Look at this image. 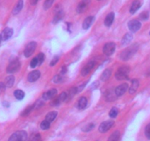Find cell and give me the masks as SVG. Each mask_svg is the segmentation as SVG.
<instances>
[{
	"label": "cell",
	"mask_w": 150,
	"mask_h": 141,
	"mask_svg": "<svg viewBox=\"0 0 150 141\" xmlns=\"http://www.w3.org/2000/svg\"><path fill=\"white\" fill-rule=\"evenodd\" d=\"M138 49V44H134L131 45L130 47H127L125 49L121 52L120 55H119V58L120 60H123V61H127L129 60L132 56L137 52Z\"/></svg>",
	"instance_id": "obj_1"
},
{
	"label": "cell",
	"mask_w": 150,
	"mask_h": 141,
	"mask_svg": "<svg viewBox=\"0 0 150 141\" xmlns=\"http://www.w3.org/2000/svg\"><path fill=\"white\" fill-rule=\"evenodd\" d=\"M130 68L129 66H123L119 68L116 73L115 74V77L119 81H123L129 79V73Z\"/></svg>",
	"instance_id": "obj_2"
},
{
	"label": "cell",
	"mask_w": 150,
	"mask_h": 141,
	"mask_svg": "<svg viewBox=\"0 0 150 141\" xmlns=\"http://www.w3.org/2000/svg\"><path fill=\"white\" fill-rule=\"evenodd\" d=\"M21 68V63L18 58H15L13 60H11L7 68V72L8 74H14V73L18 71Z\"/></svg>",
	"instance_id": "obj_3"
},
{
	"label": "cell",
	"mask_w": 150,
	"mask_h": 141,
	"mask_svg": "<svg viewBox=\"0 0 150 141\" xmlns=\"http://www.w3.org/2000/svg\"><path fill=\"white\" fill-rule=\"evenodd\" d=\"M27 133L25 131H17L12 134L8 141H27Z\"/></svg>",
	"instance_id": "obj_4"
},
{
	"label": "cell",
	"mask_w": 150,
	"mask_h": 141,
	"mask_svg": "<svg viewBox=\"0 0 150 141\" xmlns=\"http://www.w3.org/2000/svg\"><path fill=\"white\" fill-rule=\"evenodd\" d=\"M36 47H37V44L35 41H31L26 46L24 51V54L26 57H31L33 54L34 51H35Z\"/></svg>",
	"instance_id": "obj_5"
},
{
	"label": "cell",
	"mask_w": 150,
	"mask_h": 141,
	"mask_svg": "<svg viewBox=\"0 0 150 141\" xmlns=\"http://www.w3.org/2000/svg\"><path fill=\"white\" fill-rule=\"evenodd\" d=\"M116 44L113 42L107 43L105 46L103 47V51L104 54L107 56H110L114 53L115 50H116Z\"/></svg>",
	"instance_id": "obj_6"
},
{
	"label": "cell",
	"mask_w": 150,
	"mask_h": 141,
	"mask_svg": "<svg viewBox=\"0 0 150 141\" xmlns=\"http://www.w3.org/2000/svg\"><path fill=\"white\" fill-rule=\"evenodd\" d=\"M63 17H64V12H63V10L57 5V7L55 8V10H54V16L52 20V23L54 24H57V23L60 22V21L63 19Z\"/></svg>",
	"instance_id": "obj_7"
},
{
	"label": "cell",
	"mask_w": 150,
	"mask_h": 141,
	"mask_svg": "<svg viewBox=\"0 0 150 141\" xmlns=\"http://www.w3.org/2000/svg\"><path fill=\"white\" fill-rule=\"evenodd\" d=\"M114 125V121H106L102 122L99 127V131L101 133H105L108 131H109L112 126Z\"/></svg>",
	"instance_id": "obj_8"
},
{
	"label": "cell",
	"mask_w": 150,
	"mask_h": 141,
	"mask_svg": "<svg viewBox=\"0 0 150 141\" xmlns=\"http://www.w3.org/2000/svg\"><path fill=\"white\" fill-rule=\"evenodd\" d=\"M90 3L91 0H82L81 2L78 4V5L77 7V9H76L77 13H83L88 9V8L90 5Z\"/></svg>",
	"instance_id": "obj_9"
},
{
	"label": "cell",
	"mask_w": 150,
	"mask_h": 141,
	"mask_svg": "<svg viewBox=\"0 0 150 141\" xmlns=\"http://www.w3.org/2000/svg\"><path fill=\"white\" fill-rule=\"evenodd\" d=\"M141 24L138 20L133 19L128 22V28L132 32H136L141 29Z\"/></svg>",
	"instance_id": "obj_10"
},
{
	"label": "cell",
	"mask_w": 150,
	"mask_h": 141,
	"mask_svg": "<svg viewBox=\"0 0 150 141\" xmlns=\"http://www.w3.org/2000/svg\"><path fill=\"white\" fill-rule=\"evenodd\" d=\"M95 65H96V62L94 60H91V61H89L81 70V75L83 77L87 76L91 72V70L93 68Z\"/></svg>",
	"instance_id": "obj_11"
},
{
	"label": "cell",
	"mask_w": 150,
	"mask_h": 141,
	"mask_svg": "<svg viewBox=\"0 0 150 141\" xmlns=\"http://www.w3.org/2000/svg\"><path fill=\"white\" fill-rule=\"evenodd\" d=\"M128 88H129L128 84H127V83H122V84L119 85L118 87H116V89H115V93L117 96V97L118 96H122L126 93Z\"/></svg>",
	"instance_id": "obj_12"
},
{
	"label": "cell",
	"mask_w": 150,
	"mask_h": 141,
	"mask_svg": "<svg viewBox=\"0 0 150 141\" xmlns=\"http://www.w3.org/2000/svg\"><path fill=\"white\" fill-rule=\"evenodd\" d=\"M40 77H41V72L38 70H35L28 74L27 80L30 82H34L37 81L40 78Z\"/></svg>",
	"instance_id": "obj_13"
},
{
	"label": "cell",
	"mask_w": 150,
	"mask_h": 141,
	"mask_svg": "<svg viewBox=\"0 0 150 141\" xmlns=\"http://www.w3.org/2000/svg\"><path fill=\"white\" fill-rule=\"evenodd\" d=\"M57 90H56V89L52 88L51 89V90L47 91L46 93H44V94H43L42 99L46 101L50 100V99H53V98L57 95Z\"/></svg>",
	"instance_id": "obj_14"
},
{
	"label": "cell",
	"mask_w": 150,
	"mask_h": 141,
	"mask_svg": "<svg viewBox=\"0 0 150 141\" xmlns=\"http://www.w3.org/2000/svg\"><path fill=\"white\" fill-rule=\"evenodd\" d=\"M13 34V29L9 28V27H6L5 30L2 31V38L3 41H7V40L10 39L12 37Z\"/></svg>",
	"instance_id": "obj_15"
},
{
	"label": "cell",
	"mask_w": 150,
	"mask_h": 141,
	"mask_svg": "<svg viewBox=\"0 0 150 141\" xmlns=\"http://www.w3.org/2000/svg\"><path fill=\"white\" fill-rule=\"evenodd\" d=\"M114 18H115V14L114 13H108V15H107V16L105 17V21H104V24H105V25L106 26V27H110L111 25H112V22H113V21H114Z\"/></svg>",
	"instance_id": "obj_16"
},
{
	"label": "cell",
	"mask_w": 150,
	"mask_h": 141,
	"mask_svg": "<svg viewBox=\"0 0 150 141\" xmlns=\"http://www.w3.org/2000/svg\"><path fill=\"white\" fill-rule=\"evenodd\" d=\"M94 21V17L93 16H88L83 21V28L84 30H88L91 27Z\"/></svg>",
	"instance_id": "obj_17"
},
{
	"label": "cell",
	"mask_w": 150,
	"mask_h": 141,
	"mask_svg": "<svg viewBox=\"0 0 150 141\" xmlns=\"http://www.w3.org/2000/svg\"><path fill=\"white\" fill-rule=\"evenodd\" d=\"M105 98H106L107 101L108 102H112V101L116 100L117 96L115 93V90H108L105 92Z\"/></svg>",
	"instance_id": "obj_18"
},
{
	"label": "cell",
	"mask_w": 150,
	"mask_h": 141,
	"mask_svg": "<svg viewBox=\"0 0 150 141\" xmlns=\"http://www.w3.org/2000/svg\"><path fill=\"white\" fill-rule=\"evenodd\" d=\"M23 6H24V1L23 0H18V2H17L16 5H15L14 8L13 9L12 13L13 15H17V14L19 13L21 10H22Z\"/></svg>",
	"instance_id": "obj_19"
},
{
	"label": "cell",
	"mask_w": 150,
	"mask_h": 141,
	"mask_svg": "<svg viewBox=\"0 0 150 141\" xmlns=\"http://www.w3.org/2000/svg\"><path fill=\"white\" fill-rule=\"evenodd\" d=\"M138 87H139V82H138V80H136V79L132 80L131 86L129 88V93L130 94H134L137 91Z\"/></svg>",
	"instance_id": "obj_20"
},
{
	"label": "cell",
	"mask_w": 150,
	"mask_h": 141,
	"mask_svg": "<svg viewBox=\"0 0 150 141\" xmlns=\"http://www.w3.org/2000/svg\"><path fill=\"white\" fill-rule=\"evenodd\" d=\"M141 8V2L138 0H135L132 3L130 7V9H129V12L131 14H134L136 13V11H138L139 10V8Z\"/></svg>",
	"instance_id": "obj_21"
},
{
	"label": "cell",
	"mask_w": 150,
	"mask_h": 141,
	"mask_svg": "<svg viewBox=\"0 0 150 141\" xmlns=\"http://www.w3.org/2000/svg\"><path fill=\"white\" fill-rule=\"evenodd\" d=\"M88 104V99L86 97L83 96L80 99V100L78 101V103H77V107H78L80 110H84L86 108Z\"/></svg>",
	"instance_id": "obj_22"
},
{
	"label": "cell",
	"mask_w": 150,
	"mask_h": 141,
	"mask_svg": "<svg viewBox=\"0 0 150 141\" xmlns=\"http://www.w3.org/2000/svg\"><path fill=\"white\" fill-rule=\"evenodd\" d=\"M132 38H133V36H132V35L131 34V33H127V34H125V35L123 37V38H122V45H127L128 44L130 43V41H132Z\"/></svg>",
	"instance_id": "obj_23"
},
{
	"label": "cell",
	"mask_w": 150,
	"mask_h": 141,
	"mask_svg": "<svg viewBox=\"0 0 150 141\" xmlns=\"http://www.w3.org/2000/svg\"><path fill=\"white\" fill-rule=\"evenodd\" d=\"M14 82H15V77L13 75H10L8 77H6L5 80V85L7 87H11L14 84Z\"/></svg>",
	"instance_id": "obj_24"
},
{
	"label": "cell",
	"mask_w": 150,
	"mask_h": 141,
	"mask_svg": "<svg viewBox=\"0 0 150 141\" xmlns=\"http://www.w3.org/2000/svg\"><path fill=\"white\" fill-rule=\"evenodd\" d=\"M111 76V70L110 69H106L102 72V74H101L100 79L102 82H105L107 80H108L110 79Z\"/></svg>",
	"instance_id": "obj_25"
},
{
	"label": "cell",
	"mask_w": 150,
	"mask_h": 141,
	"mask_svg": "<svg viewBox=\"0 0 150 141\" xmlns=\"http://www.w3.org/2000/svg\"><path fill=\"white\" fill-rule=\"evenodd\" d=\"M120 136V132L119 131H115V132L111 134V135L108 138V141H119Z\"/></svg>",
	"instance_id": "obj_26"
},
{
	"label": "cell",
	"mask_w": 150,
	"mask_h": 141,
	"mask_svg": "<svg viewBox=\"0 0 150 141\" xmlns=\"http://www.w3.org/2000/svg\"><path fill=\"white\" fill-rule=\"evenodd\" d=\"M57 112L56 111H52V112H50V113H49L45 117V120L48 121L49 122H52L54 121V119L56 118V117H57Z\"/></svg>",
	"instance_id": "obj_27"
},
{
	"label": "cell",
	"mask_w": 150,
	"mask_h": 141,
	"mask_svg": "<svg viewBox=\"0 0 150 141\" xmlns=\"http://www.w3.org/2000/svg\"><path fill=\"white\" fill-rule=\"evenodd\" d=\"M34 108H35V104L30 105V106L26 107V108L23 110L22 113H21V116H22V117H26V116H27L28 115H30V113H31V112L34 110Z\"/></svg>",
	"instance_id": "obj_28"
},
{
	"label": "cell",
	"mask_w": 150,
	"mask_h": 141,
	"mask_svg": "<svg viewBox=\"0 0 150 141\" xmlns=\"http://www.w3.org/2000/svg\"><path fill=\"white\" fill-rule=\"evenodd\" d=\"M24 92L21 90H16L14 91V96L17 100H22L24 98Z\"/></svg>",
	"instance_id": "obj_29"
},
{
	"label": "cell",
	"mask_w": 150,
	"mask_h": 141,
	"mask_svg": "<svg viewBox=\"0 0 150 141\" xmlns=\"http://www.w3.org/2000/svg\"><path fill=\"white\" fill-rule=\"evenodd\" d=\"M94 126H95L94 123H88V124L85 125V126L82 128V131H83V132H90V131H91L92 129L94 128Z\"/></svg>",
	"instance_id": "obj_30"
},
{
	"label": "cell",
	"mask_w": 150,
	"mask_h": 141,
	"mask_svg": "<svg viewBox=\"0 0 150 141\" xmlns=\"http://www.w3.org/2000/svg\"><path fill=\"white\" fill-rule=\"evenodd\" d=\"M55 0H45L44 2V9L45 11L50 9L52 6L53 3Z\"/></svg>",
	"instance_id": "obj_31"
},
{
	"label": "cell",
	"mask_w": 150,
	"mask_h": 141,
	"mask_svg": "<svg viewBox=\"0 0 150 141\" xmlns=\"http://www.w3.org/2000/svg\"><path fill=\"white\" fill-rule=\"evenodd\" d=\"M118 115H119V110L116 107H113V108L111 109L109 113V116L111 118H115L117 117Z\"/></svg>",
	"instance_id": "obj_32"
},
{
	"label": "cell",
	"mask_w": 150,
	"mask_h": 141,
	"mask_svg": "<svg viewBox=\"0 0 150 141\" xmlns=\"http://www.w3.org/2000/svg\"><path fill=\"white\" fill-rule=\"evenodd\" d=\"M139 19L141 21H146L149 18V13L148 11H144L139 15Z\"/></svg>",
	"instance_id": "obj_33"
},
{
	"label": "cell",
	"mask_w": 150,
	"mask_h": 141,
	"mask_svg": "<svg viewBox=\"0 0 150 141\" xmlns=\"http://www.w3.org/2000/svg\"><path fill=\"white\" fill-rule=\"evenodd\" d=\"M50 122H49L48 121L44 120L41 122V128L42 130H47L50 128Z\"/></svg>",
	"instance_id": "obj_34"
},
{
	"label": "cell",
	"mask_w": 150,
	"mask_h": 141,
	"mask_svg": "<svg viewBox=\"0 0 150 141\" xmlns=\"http://www.w3.org/2000/svg\"><path fill=\"white\" fill-rule=\"evenodd\" d=\"M77 93H78V92H77V87H72V88H71L70 90H69V94H68V98H69V99H71V98Z\"/></svg>",
	"instance_id": "obj_35"
},
{
	"label": "cell",
	"mask_w": 150,
	"mask_h": 141,
	"mask_svg": "<svg viewBox=\"0 0 150 141\" xmlns=\"http://www.w3.org/2000/svg\"><path fill=\"white\" fill-rule=\"evenodd\" d=\"M30 141H41V137L40 134H35L30 138Z\"/></svg>",
	"instance_id": "obj_36"
},
{
	"label": "cell",
	"mask_w": 150,
	"mask_h": 141,
	"mask_svg": "<svg viewBox=\"0 0 150 141\" xmlns=\"http://www.w3.org/2000/svg\"><path fill=\"white\" fill-rule=\"evenodd\" d=\"M60 103H61V102H60L59 97H57L55 98L54 99H53L51 102V103H50V104H51V106H52V107H57V106H59V105L60 104Z\"/></svg>",
	"instance_id": "obj_37"
},
{
	"label": "cell",
	"mask_w": 150,
	"mask_h": 141,
	"mask_svg": "<svg viewBox=\"0 0 150 141\" xmlns=\"http://www.w3.org/2000/svg\"><path fill=\"white\" fill-rule=\"evenodd\" d=\"M37 58H38V65L41 66V65L44 63V58H45V55H44V53L41 52L40 54H38Z\"/></svg>",
	"instance_id": "obj_38"
},
{
	"label": "cell",
	"mask_w": 150,
	"mask_h": 141,
	"mask_svg": "<svg viewBox=\"0 0 150 141\" xmlns=\"http://www.w3.org/2000/svg\"><path fill=\"white\" fill-rule=\"evenodd\" d=\"M52 80L54 83H56V84H57V83H60L62 81H63V77H62V75H55Z\"/></svg>",
	"instance_id": "obj_39"
},
{
	"label": "cell",
	"mask_w": 150,
	"mask_h": 141,
	"mask_svg": "<svg viewBox=\"0 0 150 141\" xmlns=\"http://www.w3.org/2000/svg\"><path fill=\"white\" fill-rule=\"evenodd\" d=\"M37 65H38V60L37 57H34V58L31 60V62H30V67L34 68H35L36 66H37Z\"/></svg>",
	"instance_id": "obj_40"
},
{
	"label": "cell",
	"mask_w": 150,
	"mask_h": 141,
	"mask_svg": "<svg viewBox=\"0 0 150 141\" xmlns=\"http://www.w3.org/2000/svg\"><path fill=\"white\" fill-rule=\"evenodd\" d=\"M58 97L59 99H60V102H65V101L68 99V94L66 93V92H63V93H60V95L58 96Z\"/></svg>",
	"instance_id": "obj_41"
},
{
	"label": "cell",
	"mask_w": 150,
	"mask_h": 141,
	"mask_svg": "<svg viewBox=\"0 0 150 141\" xmlns=\"http://www.w3.org/2000/svg\"><path fill=\"white\" fill-rule=\"evenodd\" d=\"M144 133H145V136L149 140H150V123L146 126Z\"/></svg>",
	"instance_id": "obj_42"
},
{
	"label": "cell",
	"mask_w": 150,
	"mask_h": 141,
	"mask_svg": "<svg viewBox=\"0 0 150 141\" xmlns=\"http://www.w3.org/2000/svg\"><path fill=\"white\" fill-rule=\"evenodd\" d=\"M58 60H59V57H58V56H54V57H53L52 60V61L50 62V66H55L56 63H57V62H58Z\"/></svg>",
	"instance_id": "obj_43"
},
{
	"label": "cell",
	"mask_w": 150,
	"mask_h": 141,
	"mask_svg": "<svg viewBox=\"0 0 150 141\" xmlns=\"http://www.w3.org/2000/svg\"><path fill=\"white\" fill-rule=\"evenodd\" d=\"M43 105H44V102L42 100H38L35 104V107L36 108H40L41 107H42Z\"/></svg>",
	"instance_id": "obj_44"
},
{
	"label": "cell",
	"mask_w": 150,
	"mask_h": 141,
	"mask_svg": "<svg viewBox=\"0 0 150 141\" xmlns=\"http://www.w3.org/2000/svg\"><path fill=\"white\" fill-rule=\"evenodd\" d=\"M5 87H6V86H5V83L4 82H0V93H2V92H3L4 90H5Z\"/></svg>",
	"instance_id": "obj_45"
},
{
	"label": "cell",
	"mask_w": 150,
	"mask_h": 141,
	"mask_svg": "<svg viewBox=\"0 0 150 141\" xmlns=\"http://www.w3.org/2000/svg\"><path fill=\"white\" fill-rule=\"evenodd\" d=\"M66 72H67V68L65 66H63L61 68V72H60V74H61V75H64Z\"/></svg>",
	"instance_id": "obj_46"
},
{
	"label": "cell",
	"mask_w": 150,
	"mask_h": 141,
	"mask_svg": "<svg viewBox=\"0 0 150 141\" xmlns=\"http://www.w3.org/2000/svg\"><path fill=\"white\" fill-rule=\"evenodd\" d=\"M30 2L32 5H35L38 2V0H30Z\"/></svg>",
	"instance_id": "obj_47"
},
{
	"label": "cell",
	"mask_w": 150,
	"mask_h": 141,
	"mask_svg": "<svg viewBox=\"0 0 150 141\" xmlns=\"http://www.w3.org/2000/svg\"><path fill=\"white\" fill-rule=\"evenodd\" d=\"M3 105H4V107H9V106H10V104L8 103V102H4L3 103Z\"/></svg>",
	"instance_id": "obj_48"
},
{
	"label": "cell",
	"mask_w": 150,
	"mask_h": 141,
	"mask_svg": "<svg viewBox=\"0 0 150 141\" xmlns=\"http://www.w3.org/2000/svg\"><path fill=\"white\" fill-rule=\"evenodd\" d=\"M2 35L0 34V43L2 42Z\"/></svg>",
	"instance_id": "obj_49"
},
{
	"label": "cell",
	"mask_w": 150,
	"mask_h": 141,
	"mask_svg": "<svg viewBox=\"0 0 150 141\" xmlns=\"http://www.w3.org/2000/svg\"><path fill=\"white\" fill-rule=\"evenodd\" d=\"M149 35H150V32H149Z\"/></svg>",
	"instance_id": "obj_50"
},
{
	"label": "cell",
	"mask_w": 150,
	"mask_h": 141,
	"mask_svg": "<svg viewBox=\"0 0 150 141\" xmlns=\"http://www.w3.org/2000/svg\"><path fill=\"white\" fill-rule=\"evenodd\" d=\"M99 1H100V0H99Z\"/></svg>",
	"instance_id": "obj_51"
}]
</instances>
